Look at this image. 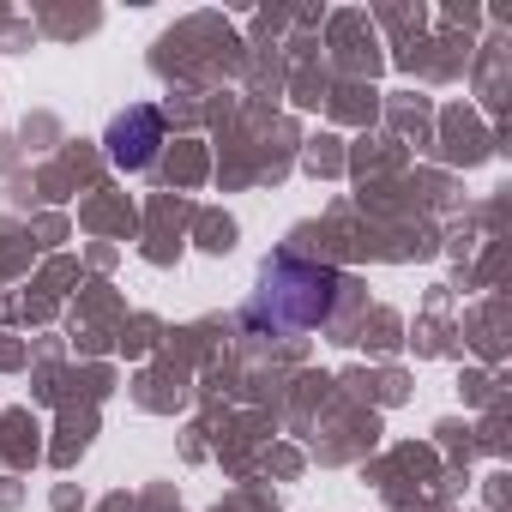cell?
I'll return each mask as SVG.
<instances>
[{
    "mask_svg": "<svg viewBox=\"0 0 512 512\" xmlns=\"http://www.w3.org/2000/svg\"><path fill=\"white\" fill-rule=\"evenodd\" d=\"M278 302H290V314L278 320V332H308V326H320L332 314L338 272H320V266H302V260H278L266 272V290H260V302H253V314H266Z\"/></svg>",
    "mask_w": 512,
    "mask_h": 512,
    "instance_id": "1",
    "label": "cell"
},
{
    "mask_svg": "<svg viewBox=\"0 0 512 512\" xmlns=\"http://www.w3.org/2000/svg\"><path fill=\"white\" fill-rule=\"evenodd\" d=\"M103 145H109V163H115V169L139 175V169H151L157 151H163V115H157L151 103H133V109H121V115L109 121Z\"/></svg>",
    "mask_w": 512,
    "mask_h": 512,
    "instance_id": "2",
    "label": "cell"
}]
</instances>
